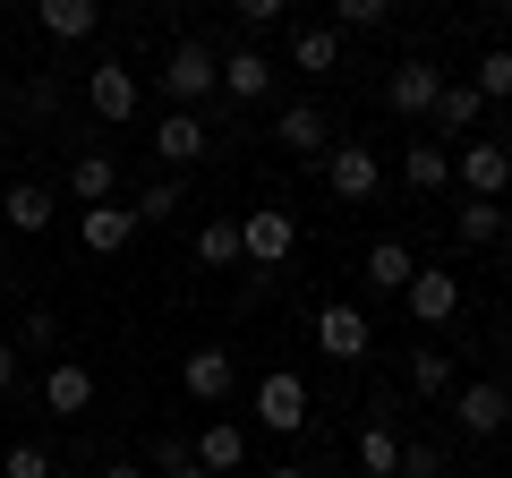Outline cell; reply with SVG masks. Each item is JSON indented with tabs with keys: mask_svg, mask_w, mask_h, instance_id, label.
Listing matches in <instances>:
<instances>
[{
	"mask_svg": "<svg viewBox=\"0 0 512 478\" xmlns=\"http://www.w3.org/2000/svg\"><path fill=\"white\" fill-rule=\"evenodd\" d=\"M154 77H163V94L180 111H197V103H214V94H222V52H205V43H171Z\"/></svg>",
	"mask_w": 512,
	"mask_h": 478,
	"instance_id": "1",
	"label": "cell"
},
{
	"mask_svg": "<svg viewBox=\"0 0 512 478\" xmlns=\"http://www.w3.org/2000/svg\"><path fill=\"white\" fill-rule=\"evenodd\" d=\"M239 248H248V265H256V274L291 265V248H299V222H291V205H256V214H239Z\"/></svg>",
	"mask_w": 512,
	"mask_h": 478,
	"instance_id": "2",
	"label": "cell"
},
{
	"mask_svg": "<svg viewBox=\"0 0 512 478\" xmlns=\"http://www.w3.org/2000/svg\"><path fill=\"white\" fill-rule=\"evenodd\" d=\"M325 188L342 205H367L384 188V163H376V146L367 137H342V146H325Z\"/></svg>",
	"mask_w": 512,
	"mask_h": 478,
	"instance_id": "3",
	"label": "cell"
},
{
	"mask_svg": "<svg viewBox=\"0 0 512 478\" xmlns=\"http://www.w3.org/2000/svg\"><path fill=\"white\" fill-rule=\"evenodd\" d=\"M316 350L350 368V359H367V350H376V325H367L350 299H325V308H316Z\"/></svg>",
	"mask_w": 512,
	"mask_h": 478,
	"instance_id": "4",
	"label": "cell"
},
{
	"mask_svg": "<svg viewBox=\"0 0 512 478\" xmlns=\"http://www.w3.org/2000/svg\"><path fill=\"white\" fill-rule=\"evenodd\" d=\"M402 308L419 316L427 333H436V325H453V316H461V274H444V265H419V274L402 282Z\"/></svg>",
	"mask_w": 512,
	"mask_h": 478,
	"instance_id": "5",
	"label": "cell"
},
{
	"mask_svg": "<svg viewBox=\"0 0 512 478\" xmlns=\"http://www.w3.org/2000/svg\"><path fill=\"white\" fill-rule=\"evenodd\" d=\"M308 376H291V368H274L265 376V385H256V419L274 427V436H299V427H308Z\"/></svg>",
	"mask_w": 512,
	"mask_h": 478,
	"instance_id": "6",
	"label": "cell"
},
{
	"mask_svg": "<svg viewBox=\"0 0 512 478\" xmlns=\"http://www.w3.org/2000/svg\"><path fill=\"white\" fill-rule=\"evenodd\" d=\"M453 180L470 188V197H504L512 188V154L495 146V137H470V146L453 154Z\"/></svg>",
	"mask_w": 512,
	"mask_h": 478,
	"instance_id": "7",
	"label": "cell"
},
{
	"mask_svg": "<svg viewBox=\"0 0 512 478\" xmlns=\"http://www.w3.org/2000/svg\"><path fill=\"white\" fill-rule=\"evenodd\" d=\"M453 419H461V436H504L512 427V385H453Z\"/></svg>",
	"mask_w": 512,
	"mask_h": 478,
	"instance_id": "8",
	"label": "cell"
},
{
	"mask_svg": "<svg viewBox=\"0 0 512 478\" xmlns=\"http://www.w3.org/2000/svg\"><path fill=\"white\" fill-rule=\"evenodd\" d=\"M180 385H188V402H231V385H239L231 350H222V342L188 350V359H180Z\"/></svg>",
	"mask_w": 512,
	"mask_h": 478,
	"instance_id": "9",
	"label": "cell"
},
{
	"mask_svg": "<svg viewBox=\"0 0 512 478\" xmlns=\"http://www.w3.org/2000/svg\"><path fill=\"white\" fill-rule=\"evenodd\" d=\"M436 94H444V69H427V60H402V69L384 77V103L402 111V120H427V111H436Z\"/></svg>",
	"mask_w": 512,
	"mask_h": 478,
	"instance_id": "10",
	"label": "cell"
},
{
	"mask_svg": "<svg viewBox=\"0 0 512 478\" xmlns=\"http://www.w3.org/2000/svg\"><path fill=\"white\" fill-rule=\"evenodd\" d=\"M86 103H94V120H128V111H137V69H128V60H94Z\"/></svg>",
	"mask_w": 512,
	"mask_h": 478,
	"instance_id": "11",
	"label": "cell"
},
{
	"mask_svg": "<svg viewBox=\"0 0 512 478\" xmlns=\"http://www.w3.org/2000/svg\"><path fill=\"white\" fill-rule=\"evenodd\" d=\"M52 214H60V197H52V188H35V180H9V197H0V222H9V239H35V231H52Z\"/></svg>",
	"mask_w": 512,
	"mask_h": 478,
	"instance_id": "12",
	"label": "cell"
},
{
	"mask_svg": "<svg viewBox=\"0 0 512 478\" xmlns=\"http://www.w3.org/2000/svg\"><path fill=\"white\" fill-rule=\"evenodd\" d=\"M222 94H231V103H265V94H274V60L256 52V43L222 52Z\"/></svg>",
	"mask_w": 512,
	"mask_h": 478,
	"instance_id": "13",
	"label": "cell"
},
{
	"mask_svg": "<svg viewBox=\"0 0 512 478\" xmlns=\"http://www.w3.org/2000/svg\"><path fill=\"white\" fill-rule=\"evenodd\" d=\"M205 146H214V137H205V120H197V111H180V103H171L163 120H154V154H163V163H197Z\"/></svg>",
	"mask_w": 512,
	"mask_h": 478,
	"instance_id": "14",
	"label": "cell"
},
{
	"mask_svg": "<svg viewBox=\"0 0 512 478\" xmlns=\"http://www.w3.org/2000/svg\"><path fill=\"white\" fill-rule=\"evenodd\" d=\"M43 402H52V419H86L94 410V376L77 368V359H60V368L43 376Z\"/></svg>",
	"mask_w": 512,
	"mask_h": 478,
	"instance_id": "15",
	"label": "cell"
},
{
	"mask_svg": "<svg viewBox=\"0 0 512 478\" xmlns=\"http://www.w3.org/2000/svg\"><path fill=\"white\" fill-rule=\"evenodd\" d=\"M188 453H197V470H214V478H231L239 461H248V427H231V419H214V427H205L197 444H188Z\"/></svg>",
	"mask_w": 512,
	"mask_h": 478,
	"instance_id": "16",
	"label": "cell"
},
{
	"mask_svg": "<svg viewBox=\"0 0 512 478\" xmlns=\"http://www.w3.org/2000/svg\"><path fill=\"white\" fill-rule=\"evenodd\" d=\"M410 274H419V257H410L402 239H376V248H367V265H359L367 291H393V299H402V282H410Z\"/></svg>",
	"mask_w": 512,
	"mask_h": 478,
	"instance_id": "17",
	"label": "cell"
},
{
	"mask_svg": "<svg viewBox=\"0 0 512 478\" xmlns=\"http://www.w3.org/2000/svg\"><path fill=\"white\" fill-rule=\"evenodd\" d=\"M35 18H43V35H60V43H86L94 26H103V0H35Z\"/></svg>",
	"mask_w": 512,
	"mask_h": 478,
	"instance_id": "18",
	"label": "cell"
},
{
	"mask_svg": "<svg viewBox=\"0 0 512 478\" xmlns=\"http://www.w3.org/2000/svg\"><path fill=\"white\" fill-rule=\"evenodd\" d=\"M128 239H137V214L128 205H86V248L94 257H120Z\"/></svg>",
	"mask_w": 512,
	"mask_h": 478,
	"instance_id": "19",
	"label": "cell"
},
{
	"mask_svg": "<svg viewBox=\"0 0 512 478\" xmlns=\"http://www.w3.org/2000/svg\"><path fill=\"white\" fill-rule=\"evenodd\" d=\"M402 180L419 188V197H436V188H453V154H444L436 137H419V146L402 154Z\"/></svg>",
	"mask_w": 512,
	"mask_h": 478,
	"instance_id": "20",
	"label": "cell"
},
{
	"mask_svg": "<svg viewBox=\"0 0 512 478\" xmlns=\"http://www.w3.org/2000/svg\"><path fill=\"white\" fill-rule=\"evenodd\" d=\"M359 478H402V436H393L384 419L359 427Z\"/></svg>",
	"mask_w": 512,
	"mask_h": 478,
	"instance_id": "21",
	"label": "cell"
},
{
	"mask_svg": "<svg viewBox=\"0 0 512 478\" xmlns=\"http://www.w3.org/2000/svg\"><path fill=\"white\" fill-rule=\"evenodd\" d=\"M504 231H512V222H504V205H495V197H470V205L453 214V239H461V248H495Z\"/></svg>",
	"mask_w": 512,
	"mask_h": 478,
	"instance_id": "22",
	"label": "cell"
},
{
	"mask_svg": "<svg viewBox=\"0 0 512 478\" xmlns=\"http://www.w3.org/2000/svg\"><path fill=\"white\" fill-rule=\"evenodd\" d=\"M478 111H487V103H478V86H453V77H444V94H436V111H427V120H436L444 137H470Z\"/></svg>",
	"mask_w": 512,
	"mask_h": 478,
	"instance_id": "23",
	"label": "cell"
},
{
	"mask_svg": "<svg viewBox=\"0 0 512 478\" xmlns=\"http://www.w3.org/2000/svg\"><path fill=\"white\" fill-rule=\"evenodd\" d=\"M274 137H282L291 154H325V146H333V129H325V111H316V103H291Z\"/></svg>",
	"mask_w": 512,
	"mask_h": 478,
	"instance_id": "24",
	"label": "cell"
},
{
	"mask_svg": "<svg viewBox=\"0 0 512 478\" xmlns=\"http://www.w3.org/2000/svg\"><path fill=\"white\" fill-rule=\"evenodd\" d=\"M291 60L308 77H333V69H342V26H308V35H291Z\"/></svg>",
	"mask_w": 512,
	"mask_h": 478,
	"instance_id": "25",
	"label": "cell"
},
{
	"mask_svg": "<svg viewBox=\"0 0 512 478\" xmlns=\"http://www.w3.org/2000/svg\"><path fill=\"white\" fill-rule=\"evenodd\" d=\"M111 188H120L111 154H77V163H69V197H77V205H111Z\"/></svg>",
	"mask_w": 512,
	"mask_h": 478,
	"instance_id": "26",
	"label": "cell"
},
{
	"mask_svg": "<svg viewBox=\"0 0 512 478\" xmlns=\"http://www.w3.org/2000/svg\"><path fill=\"white\" fill-rule=\"evenodd\" d=\"M410 393H419V402H453V359H444V350H419V359H410Z\"/></svg>",
	"mask_w": 512,
	"mask_h": 478,
	"instance_id": "27",
	"label": "cell"
},
{
	"mask_svg": "<svg viewBox=\"0 0 512 478\" xmlns=\"http://www.w3.org/2000/svg\"><path fill=\"white\" fill-rule=\"evenodd\" d=\"M197 257H205V265H248V248H239V222H205V231H197Z\"/></svg>",
	"mask_w": 512,
	"mask_h": 478,
	"instance_id": "28",
	"label": "cell"
},
{
	"mask_svg": "<svg viewBox=\"0 0 512 478\" xmlns=\"http://www.w3.org/2000/svg\"><path fill=\"white\" fill-rule=\"evenodd\" d=\"M470 86H478V103H512V52H487Z\"/></svg>",
	"mask_w": 512,
	"mask_h": 478,
	"instance_id": "29",
	"label": "cell"
},
{
	"mask_svg": "<svg viewBox=\"0 0 512 478\" xmlns=\"http://www.w3.org/2000/svg\"><path fill=\"white\" fill-rule=\"evenodd\" d=\"M128 214H137V231H146V222H171V214H180V180H154L146 197L128 205Z\"/></svg>",
	"mask_w": 512,
	"mask_h": 478,
	"instance_id": "30",
	"label": "cell"
},
{
	"mask_svg": "<svg viewBox=\"0 0 512 478\" xmlns=\"http://www.w3.org/2000/svg\"><path fill=\"white\" fill-rule=\"evenodd\" d=\"M393 0H333V26H384Z\"/></svg>",
	"mask_w": 512,
	"mask_h": 478,
	"instance_id": "31",
	"label": "cell"
},
{
	"mask_svg": "<svg viewBox=\"0 0 512 478\" xmlns=\"http://www.w3.org/2000/svg\"><path fill=\"white\" fill-rule=\"evenodd\" d=\"M0 470H9V478H52V453H43V444H9Z\"/></svg>",
	"mask_w": 512,
	"mask_h": 478,
	"instance_id": "32",
	"label": "cell"
},
{
	"mask_svg": "<svg viewBox=\"0 0 512 478\" xmlns=\"http://www.w3.org/2000/svg\"><path fill=\"white\" fill-rule=\"evenodd\" d=\"M402 478H444V453L436 444H402Z\"/></svg>",
	"mask_w": 512,
	"mask_h": 478,
	"instance_id": "33",
	"label": "cell"
},
{
	"mask_svg": "<svg viewBox=\"0 0 512 478\" xmlns=\"http://www.w3.org/2000/svg\"><path fill=\"white\" fill-rule=\"evenodd\" d=\"M154 461H163V478H171V470H188L197 453H188V436H163V444H154Z\"/></svg>",
	"mask_w": 512,
	"mask_h": 478,
	"instance_id": "34",
	"label": "cell"
},
{
	"mask_svg": "<svg viewBox=\"0 0 512 478\" xmlns=\"http://www.w3.org/2000/svg\"><path fill=\"white\" fill-rule=\"evenodd\" d=\"M231 9H239V18H248V26H274L282 9H291V0H231Z\"/></svg>",
	"mask_w": 512,
	"mask_h": 478,
	"instance_id": "35",
	"label": "cell"
},
{
	"mask_svg": "<svg viewBox=\"0 0 512 478\" xmlns=\"http://www.w3.org/2000/svg\"><path fill=\"white\" fill-rule=\"evenodd\" d=\"M18 385V342H0V393Z\"/></svg>",
	"mask_w": 512,
	"mask_h": 478,
	"instance_id": "36",
	"label": "cell"
},
{
	"mask_svg": "<svg viewBox=\"0 0 512 478\" xmlns=\"http://www.w3.org/2000/svg\"><path fill=\"white\" fill-rule=\"evenodd\" d=\"M94 478H146V470H137V461H103Z\"/></svg>",
	"mask_w": 512,
	"mask_h": 478,
	"instance_id": "37",
	"label": "cell"
},
{
	"mask_svg": "<svg viewBox=\"0 0 512 478\" xmlns=\"http://www.w3.org/2000/svg\"><path fill=\"white\" fill-rule=\"evenodd\" d=\"M171 478H214V470H197V461H188V470H171Z\"/></svg>",
	"mask_w": 512,
	"mask_h": 478,
	"instance_id": "38",
	"label": "cell"
},
{
	"mask_svg": "<svg viewBox=\"0 0 512 478\" xmlns=\"http://www.w3.org/2000/svg\"><path fill=\"white\" fill-rule=\"evenodd\" d=\"M265 478H308V470H291V461H282V470H265Z\"/></svg>",
	"mask_w": 512,
	"mask_h": 478,
	"instance_id": "39",
	"label": "cell"
},
{
	"mask_svg": "<svg viewBox=\"0 0 512 478\" xmlns=\"http://www.w3.org/2000/svg\"><path fill=\"white\" fill-rule=\"evenodd\" d=\"M0 274H9V231H0Z\"/></svg>",
	"mask_w": 512,
	"mask_h": 478,
	"instance_id": "40",
	"label": "cell"
},
{
	"mask_svg": "<svg viewBox=\"0 0 512 478\" xmlns=\"http://www.w3.org/2000/svg\"><path fill=\"white\" fill-rule=\"evenodd\" d=\"M52 478H86V470H52Z\"/></svg>",
	"mask_w": 512,
	"mask_h": 478,
	"instance_id": "41",
	"label": "cell"
},
{
	"mask_svg": "<svg viewBox=\"0 0 512 478\" xmlns=\"http://www.w3.org/2000/svg\"><path fill=\"white\" fill-rule=\"evenodd\" d=\"M487 9H512V0H487Z\"/></svg>",
	"mask_w": 512,
	"mask_h": 478,
	"instance_id": "42",
	"label": "cell"
}]
</instances>
